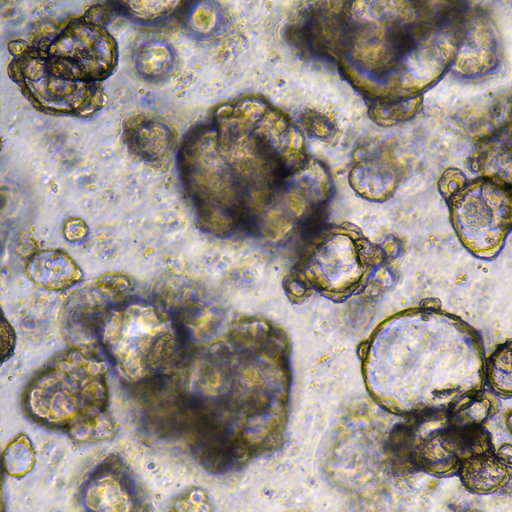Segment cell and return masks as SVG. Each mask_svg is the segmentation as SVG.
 Segmentation results:
<instances>
[{
  "label": "cell",
  "mask_w": 512,
  "mask_h": 512,
  "mask_svg": "<svg viewBox=\"0 0 512 512\" xmlns=\"http://www.w3.org/2000/svg\"><path fill=\"white\" fill-rule=\"evenodd\" d=\"M348 22L342 54L347 74L371 76L372 93L421 95L451 70L460 41L463 6L446 2H384Z\"/></svg>",
  "instance_id": "obj_1"
},
{
  "label": "cell",
  "mask_w": 512,
  "mask_h": 512,
  "mask_svg": "<svg viewBox=\"0 0 512 512\" xmlns=\"http://www.w3.org/2000/svg\"><path fill=\"white\" fill-rule=\"evenodd\" d=\"M107 368L93 351L69 348L29 382L22 405L39 425L66 431L78 442L110 438L115 423L108 412Z\"/></svg>",
  "instance_id": "obj_2"
},
{
  "label": "cell",
  "mask_w": 512,
  "mask_h": 512,
  "mask_svg": "<svg viewBox=\"0 0 512 512\" xmlns=\"http://www.w3.org/2000/svg\"><path fill=\"white\" fill-rule=\"evenodd\" d=\"M99 346L119 375L134 383L176 367L182 360L184 338L159 306L125 299L109 313Z\"/></svg>",
  "instance_id": "obj_3"
},
{
  "label": "cell",
  "mask_w": 512,
  "mask_h": 512,
  "mask_svg": "<svg viewBox=\"0 0 512 512\" xmlns=\"http://www.w3.org/2000/svg\"><path fill=\"white\" fill-rule=\"evenodd\" d=\"M12 60L8 75L39 111L60 116L89 118L105 105L101 83L79 79L41 46L22 40L9 44Z\"/></svg>",
  "instance_id": "obj_4"
},
{
  "label": "cell",
  "mask_w": 512,
  "mask_h": 512,
  "mask_svg": "<svg viewBox=\"0 0 512 512\" xmlns=\"http://www.w3.org/2000/svg\"><path fill=\"white\" fill-rule=\"evenodd\" d=\"M445 199L464 248L482 260L496 258L512 231V187L477 177L465 180Z\"/></svg>",
  "instance_id": "obj_5"
},
{
  "label": "cell",
  "mask_w": 512,
  "mask_h": 512,
  "mask_svg": "<svg viewBox=\"0 0 512 512\" xmlns=\"http://www.w3.org/2000/svg\"><path fill=\"white\" fill-rule=\"evenodd\" d=\"M41 47L88 82L101 83L114 73L118 63L119 51L114 37L104 24L86 14L70 20Z\"/></svg>",
  "instance_id": "obj_6"
},
{
  "label": "cell",
  "mask_w": 512,
  "mask_h": 512,
  "mask_svg": "<svg viewBox=\"0 0 512 512\" xmlns=\"http://www.w3.org/2000/svg\"><path fill=\"white\" fill-rule=\"evenodd\" d=\"M129 287L126 275L108 273L71 294L60 317L61 333L68 345L93 351L109 313L125 300Z\"/></svg>",
  "instance_id": "obj_7"
},
{
  "label": "cell",
  "mask_w": 512,
  "mask_h": 512,
  "mask_svg": "<svg viewBox=\"0 0 512 512\" xmlns=\"http://www.w3.org/2000/svg\"><path fill=\"white\" fill-rule=\"evenodd\" d=\"M501 60L500 37L491 16L481 8H466L451 72L464 80H479L495 73Z\"/></svg>",
  "instance_id": "obj_8"
},
{
  "label": "cell",
  "mask_w": 512,
  "mask_h": 512,
  "mask_svg": "<svg viewBox=\"0 0 512 512\" xmlns=\"http://www.w3.org/2000/svg\"><path fill=\"white\" fill-rule=\"evenodd\" d=\"M81 501L91 511L144 509V496L126 465L116 457L103 461L81 489Z\"/></svg>",
  "instance_id": "obj_9"
},
{
  "label": "cell",
  "mask_w": 512,
  "mask_h": 512,
  "mask_svg": "<svg viewBox=\"0 0 512 512\" xmlns=\"http://www.w3.org/2000/svg\"><path fill=\"white\" fill-rule=\"evenodd\" d=\"M123 135L129 151L152 164L169 157L175 145L171 126L160 117L149 114L139 113L126 118Z\"/></svg>",
  "instance_id": "obj_10"
},
{
  "label": "cell",
  "mask_w": 512,
  "mask_h": 512,
  "mask_svg": "<svg viewBox=\"0 0 512 512\" xmlns=\"http://www.w3.org/2000/svg\"><path fill=\"white\" fill-rule=\"evenodd\" d=\"M28 278L37 286L50 291H64L83 278L76 261L61 249H43L33 253L25 264Z\"/></svg>",
  "instance_id": "obj_11"
},
{
  "label": "cell",
  "mask_w": 512,
  "mask_h": 512,
  "mask_svg": "<svg viewBox=\"0 0 512 512\" xmlns=\"http://www.w3.org/2000/svg\"><path fill=\"white\" fill-rule=\"evenodd\" d=\"M470 161L479 177L512 187V126L508 123L481 138Z\"/></svg>",
  "instance_id": "obj_12"
},
{
  "label": "cell",
  "mask_w": 512,
  "mask_h": 512,
  "mask_svg": "<svg viewBox=\"0 0 512 512\" xmlns=\"http://www.w3.org/2000/svg\"><path fill=\"white\" fill-rule=\"evenodd\" d=\"M457 474L471 493L487 495L501 490L512 477V468L505 465L493 451L465 458Z\"/></svg>",
  "instance_id": "obj_13"
},
{
  "label": "cell",
  "mask_w": 512,
  "mask_h": 512,
  "mask_svg": "<svg viewBox=\"0 0 512 512\" xmlns=\"http://www.w3.org/2000/svg\"><path fill=\"white\" fill-rule=\"evenodd\" d=\"M174 47L160 39L141 43L135 50L133 59L137 74L148 82L166 79L176 66Z\"/></svg>",
  "instance_id": "obj_14"
},
{
  "label": "cell",
  "mask_w": 512,
  "mask_h": 512,
  "mask_svg": "<svg viewBox=\"0 0 512 512\" xmlns=\"http://www.w3.org/2000/svg\"><path fill=\"white\" fill-rule=\"evenodd\" d=\"M421 95L377 97L369 108L370 118L381 126H392L412 118L420 108Z\"/></svg>",
  "instance_id": "obj_15"
},
{
  "label": "cell",
  "mask_w": 512,
  "mask_h": 512,
  "mask_svg": "<svg viewBox=\"0 0 512 512\" xmlns=\"http://www.w3.org/2000/svg\"><path fill=\"white\" fill-rule=\"evenodd\" d=\"M116 14L123 15L141 25L163 23L179 13L180 1H116L109 2Z\"/></svg>",
  "instance_id": "obj_16"
},
{
  "label": "cell",
  "mask_w": 512,
  "mask_h": 512,
  "mask_svg": "<svg viewBox=\"0 0 512 512\" xmlns=\"http://www.w3.org/2000/svg\"><path fill=\"white\" fill-rule=\"evenodd\" d=\"M353 178L356 188L374 199L387 197L396 184V173L383 163H365L355 169Z\"/></svg>",
  "instance_id": "obj_17"
},
{
  "label": "cell",
  "mask_w": 512,
  "mask_h": 512,
  "mask_svg": "<svg viewBox=\"0 0 512 512\" xmlns=\"http://www.w3.org/2000/svg\"><path fill=\"white\" fill-rule=\"evenodd\" d=\"M485 374L497 394L512 396V340L500 344L487 358Z\"/></svg>",
  "instance_id": "obj_18"
},
{
  "label": "cell",
  "mask_w": 512,
  "mask_h": 512,
  "mask_svg": "<svg viewBox=\"0 0 512 512\" xmlns=\"http://www.w3.org/2000/svg\"><path fill=\"white\" fill-rule=\"evenodd\" d=\"M178 14L186 30L193 36H209L218 25L217 10L210 2H183Z\"/></svg>",
  "instance_id": "obj_19"
},
{
  "label": "cell",
  "mask_w": 512,
  "mask_h": 512,
  "mask_svg": "<svg viewBox=\"0 0 512 512\" xmlns=\"http://www.w3.org/2000/svg\"><path fill=\"white\" fill-rule=\"evenodd\" d=\"M5 471L12 477L21 478L30 473L35 465V451L29 437L21 433L3 452Z\"/></svg>",
  "instance_id": "obj_20"
},
{
  "label": "cell",
  "mask_w": 512,
  "mask_h": 512,
  "mask_svg": "<svg viewBox=\"0 0 512 512\" xmlns=\"http://www.w3.org/2000/svg\"><path fill=\"white\" fill-rule=\"evenodd\" d=\"M303 124L309 134L322 140L332 139L337 133L332 120L319 112H307Z\"/></svg>",
  "instance_id": "obj_21"
},
{
  "label": "cell",
  "mask_w": 512,
  "mask_h": 512,
  "mask_svg": "<svg viewBox=\"0 0 512 512\" xmlns=\"http://www.w3.org/2000/svg\"><path fill=\"white\" fill-rule=\"evenodd\" d=\"M64 236L69 241H82L88 235V227L86 223L78 218L71 217L67 219L63 227Z\"/></svg>",
  "instance_id": "obj_22"
},
{
  "label": "cell",
  "mask_w": 512,
  "mask_h": 512,
  "mask_svg": "<svg viewBox=\"0 0 512 512\" xmlns=\"http://www.w3.org/2000/svg\"><path fill=\"white\" fill-rule=\"evenodd\" d=\"M495 453L505 465L512 468V444H503Z\"/></svg>",
  "instance_id": "obj_23"
},
{
  "label": "cell",
  "mask_w": 512,
  "mask_h": 512,
  "mask_svg": "<svg viewBox=\"0 0 512 512\" xmlns=\"http://www.w3.org/2000/svg\"><path fill=\"white\" fill-rule=\"evenodd\" d=\"M506 427L512 435V410H510L505 417Z\"/></svg>",
  "instance_id": "obj_24"
},
{
  "label": "cell",
  "mask_w": 512,
  "mask_h": 512,
  "mask_svg": "<svg viewBox=\"0 0 512 512\" xmlns=\"http://www.w3.org/2000/svg\"><path fill=\"white\" fill-rule=\"evenodd\" d=\"M509 124L512 126V98H511V103H510V111H509Z\"/></svg>",
  "instance_id": "obj_25"
}]
</instances>
